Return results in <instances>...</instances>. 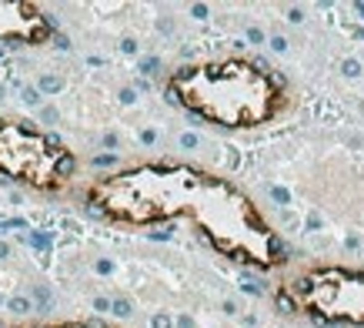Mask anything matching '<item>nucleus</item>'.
I'll return each instance as SVG.
<instances>
[{"instance_id":"f257e3e1","label":"nucleus","mask_w":364,"mask_h":328,"mask_svg":"<svg viewBox=\"0 0 364 328\" xmlns=\"http://www.w3.org/2000/svg\"><path fill=\"white\" fill-rule=\"evenodd\" d=\"M104 215L127 225H161L187 218L194 231L237 261L271 268L284 258L274 231L264 225L234 184L184 164H144L121 171L90 191Z\"/></svg>"},{"instance_id":"f03ea898","label":"nucleus","mask_w":364,"mask_h":328,"mask_svg":"<svg viewBox=\"0 0 364 328\" xmlns=\"http://www.w3.org/2000/svg\"><path fill=\"white\" fill-rule=\"evenodd\" d=\"M167 91L184 111L221 127L264 124L284 101L281 80L261 64L241 57L187 64L167 80Z\"/></svg>"},{"instance_id":"7ed1b4c3","label":"nucleus","mask_w":364,"mask_h":328,"mask_svg":"<svg viewBox=\"0 0 364 328\" xmlns=\"http://www.w3.org/2000/svg\"><path fill=\"white\" fill-rule=\"evenodd\" d=\"M284 302L321 322L364 325V272L351 268L308 272L284 285Z\"/></svg>"},{"instance_id":"20e7f679","label":"nucleus","mask_w":364,"mask_h":328,"mask_svg":"<svg viewBox=\"0 0 364 328\" xmlns=\"http://www.w3.org/2000/svg\"><path fill=\"white\" fill-rule=\"evenodd\" d=\"M74 161L60 141L20 121H0V171L33 188H54L70 174Z\"/></svg>"},{"instance_id":"39448f33","label":"nucleus","mask_w":364,"mask_h":328,"mask_svg":"<svg viewBox=\"0 0 364 328\" xmlns=\"http://www.w3.org/2000/svg\"><path fill=\"white\" fill-rule=\"evenodd\" d=\"M50 34L44 13L33 3H13V0H0V40H23V44H37Z\"/></svg>"},{"instance_id":"423d86ee","label":"nucleus","mask_w":364,"mask_h":328,"mask_svg":"<svg viewBox=\"0 0 364 328\" xmlns=\"http://www.w3.org/2000/svg\"><path fill=\"white\" fill-rule=\"evenodd\" d=\"M54 328H90V325H54Z\"/></svg>"}]
</instances>
